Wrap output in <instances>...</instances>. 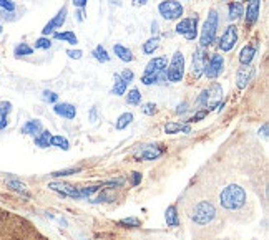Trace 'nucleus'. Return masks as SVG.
<instances>
[{
    "mask_svg": "<svg viewBox=\"0 0 269 240\" xmlns=\"http://www.w3.org/2000/svg\"><path fill=\"white\" fill-rule=\"evenodd\" d=\"M244 202L246 192L239 186H228L219 194V204L226 210H238L244 206Z\"/></svg>",
    "mask_w": 269,
    "mask_h": 240,
    "instance_id": "1",
    "label": "nucleus"
},
{
    "mask_svg": "<svg viewBox=\"0 0 269 240\" xmlns=\"http://www.w3.org/2000/svg\"><path fill=\"white\" fill-rule=\"evenodd\" d=\"M218 24H219V15L214 8H209L208 17L199 32V46L208 48L216 40V34H218Z\"/></svg>",
    "mask_w": 269,
    "mask_h": 240,
    "instance_id": "2",
    "label": "nucleus"
},
{
    "mask_svg": "<svg viewBox=\"0 0 269 240\" xmlns=\"http://www.w3.org/2000/svg\"><path fill=\"white\" fill-rule=\"evenodd\" d=\"M189 217H191V220L194 224H198V226H208V224H211L214 220L216 209H214V206L211 204V202L201 200V202H198V204L193 207L191 216H189Z\"/></svg>",
    "mask_w": 269,
    "mask_h": 240,
    "instance_id": "3",
    "label": "nucleus"
},
{
    "mask_svg": "<svg viewBox=\"0 0 269 240\" xmlns=\"http://www.w3.org/2000/svg\"><path fill=\"white\" fill-rule=\"evenodd\" d=\"M184 68H186V62H184V55L181 52H175L171 56L170 65H166V78L170 83H179L184 76Z\"/></svg>",
    "mask_w": 269,
    "mask_h": 240,
    "instance_id": "4",
    "label": "nucleus"
},
{
    "mask_svg": "<svg viewBox=\"0 0 269 240\" xmlns=\"http://www.w3.org/2000/svg\"><path fill=\"white\" fill-rule=\"evenodd\" d=\"M221 98H223V88H221L219 83H213L206 90H203L201 94L198 96L196 104L198 106H206V110L208 108H218Z\"/></svg>",
    "mask_w": 269,
    "mask_h": 240,
    "instance_id": "5",
    "label": "nucleus"
},
{
    "mask_svg": "<svg viewBox=\"0 0 269 240\" xmlns=\"http://www.w3.org/2000/svg\"><path fill=\"white\" fill-rule=\"evenodd\" d=\"M198 15L194 14L193 17H181L175 26V34L183 35L188 42H194L198 38Z\"/></svg>",
    "mask_w": 269,
    "mask_h": 240,
    "instance_id": "6",
    "label": "nucleus"
},
{
    "mask_svg": "<svg viewBox=\"0 0 269 240\" xmlns=\"http://www.w3.org/2000/svg\"><path fill=\"white\" fill-rule=\"evenodd\" d=\"M158 14L165 20H179L184 14V7L178 0H163L158 4Z\"/></svg>",
    "mask_w": 269,
    "mask_h": 240,
    "instance_id": "7",
    "label": "nucleus"
},
{
    "mask_svg": "<svg viewBox=\"0 0 269 240\" xmlns=\"http://www.w3.org/2000/svg\"><path fill=\"white\" fill-rule=\"evenodd\" d=\"M223 70H224V56L219 55V53H213V55L208 58L206 65H204L203 74L208 80H216L223 73Z\"/></svg>",
    "mask_w": 269,
    "mask_h": 240,
    "instance_id": "8",
    "label": "nucleus"
},
{
    "mask_svg": "<svg viewBox=\"0 0 269 240\" xmlns=\"http://www.w3.org/2000/svg\"><path fill=\"white\" fill-rule=\"evenodd\" d=\"M208 62V53H206V48H201L199 46L198 50L193 52V56H191V74L194 80H199L203 76V70H204V65Z\"/></svg>",
    "mask_w": 269,
    "mask_h": 240,
    "instance_id": "9",
    "label": "nucleus"
},
{
    "mask_svg": "<svg viewBox=\"0 0 269 240\" xmlns=\"http://www.w3.org/2000/svg\"><path fill=\"white\" fill-rule=\"evenodd\" d=\"M67 15H68V7L67 5H63L59 12H57L55 17L52 18L50 22L44 26V28H42V36H50V35H54L59 28H62L67 22Z\"/></svg>",
    "mask_w": 269,
    "mask_h": 240,
    "instance_id": "10",
    "label": "nucleus"
},
{
    "mask_svg": "<svg viewBox=\"0 0 269 240\" xmlns=\"http://www.w3.org/2000/svg\"><path fill=\"white\" fill-rule=\"evenodd\" d=\"M238 44V26L236 25H228L226 26V30L223 32V35H221V40H219V50L228 53L231 52L233 48Z\"/></svg>",
    "mask_w": 269,
    "mask_h": 240,
    "instance_id": "11",
    "label": "nucleus"
},
{
    "mask_svg": "<svg viewBox=\"0 0 269 240\" xmlns=\"http://www.w3.org/2000/svg\"><path fill=\"white\" fill-rule=\"evenodd\" d=\"M165 149L161 146H155V144H150V146H141L138 151L135 152V158L138 161H155V159L161 158Z\"/></svg>",
    "mask_w": 269,
    "mask_h": 240,
    "instance_id": "12",
    "label": "nucleus"
},
{
    "mask_svg": "<svg viewBox=\"0 0 269 240\" xmlns=\"http://www.w3.org/2000/svg\"><path fill=\"white\" fill-rule=\"evenodd\" d=\"M259 8H261V0H249V2H247V7L244 10L246 28H251V26L259 20Z\"/></svg>",
    "mask_w": 269,
    "mask_h": 240,
    "instance_id": "13",
    "label": "nucleus"
},
{
    "mask_svg": "<svg viewBox=\"0 0 269 240\" xmlns=\"http://www.w3.org/2000/svg\"><path fill=\"white\" fill-rule=\"evenodd\" d=\"M49 188L52 190H55L57 194H60L62 197H72V199H82L80 190H78L75 186L67 184V182H50Z\"/></svg>",
    "mask_w": 269,
    "mask_h": 240,
    "instance_id": "14",
    "label": "nucleus"
},
{
    "mask_svg": "<svg viewBox=\"0 0 269 240\" xmlns=\"http://www.w3.org/2000/svg\"><path fill=\"white\" fill-rule=\"evenodd\" d=\"M252 76H254V68H252L251 65L241 66L238 70V73H236V86H238L239 90L247 88V84H249Z\"/></svg>",
    "mask_w": 269,
    "mask_h": 240,
    "instance_id": "15",
    "label": "nucleus"
},
{
    "mask_svg": "<svg viewBox=\"0 0 269 240\" xmlns=\"http://www.w3.org/2000/svg\"><path fill=\"white\" fill-rule=\"evenodd\" d=\"M54 113L60 118L65 120H75L77 118V108L72 103H55L54 104Z\"/></svg>",
    "mask_w": 269,
    "mask_h": 240,
    "instance_id": "16",
    "label": "nucleus"
},
{
    "mask_svg": "<svg viewBox=\"0 0 269 240\" xmlns=\"http://www.w3.org/2000/svg\"><path fill=\"white\" fill-rule=\"evenodd\" d=\"M256 52H257V45H244V46H242L241 52H239L241 66L251 65L252 60H254V56H256Z\"/></svg>",
    "mask_w": 269,
    "mask_h": 240,
    "instance_id": "17",
    "label": "nucleus"
},
{
    "mask_svg": "<svg viewBox=\"0 0 269 240\" xmlns=\"http://www.w3.org/2000/svg\"><path fill=\"white\" fill-rule=\"evenodd\" d=\"M168 65V58L166 56H155L146 63L145 66V73H158L163 72Z\"/></svg>",
    "mask_w": 269,
    "mask_h": 240,
    "instance_id": "18",
    "label": "nucleus"
},
{
    "mask_svg": "<svg viewBox=\"0 0 269 240\" xmlns=\"http://www.w3.org/2000/svg\"><path fill=\"white\" fill-rule=\"evenodd\" d=\"M113 53L117 55V58H120V60L125 62V63H131V62L135 60L133 52H131L128 46H125V45H121V44H115L113 45Z\"/></svg>",
    "mask_w": 269,
    "mask_h": 240,
    "instance_id": "19",
    "label": "nucleus"
},
{
    "mask_svg": "<svg viewBox=\"0 0 269 240\" xmlns=\"http://www.w3.org/2000/svg\"><path fill=\"white\" fill-rule=\"evenodd\" d=\"M242 15H244V5L241 2H229L228 4V18L231 22H236V20H239Z\"/></svg>",
    "mask_w": 269,
    "mask_h": 240,
    "instance_id": "20",
    "label": "nucleus"
},
{
    "mask_svg": "<svg viewBox=\"0 0 269 240\" xmlns=\"http://www.w3.org/2000/svg\"><path fill=\"white\" fill-rule=\"evenodd\" d=\"M126 88H128V83L121 80L120 73H115V74H113L112 94H113V96H123V94H126Z\"/></svg>",
    "mask_w": 269,
    "mask_h": 240,
    "instance_id": "21",
    "label": "nucleus"
},
{
    "mask_svg": "<svg viewBox=\"0 0 269 240\" xmlns=\"http://www.w3.org/2000/svg\"><path fill=\"white\" fill-rule=\"evenodd\" d=\"M42 130H44V128H42V122L39 120H30V121H27L22 126V134H27V136H34L35 138Z\"/></svg>",
    "mask_w": 269,
    "mask_h": 240,
    "instance_id": "22",
    "label": "nucleus"
},
{
    "mask_svg": "<svg viewBox=\"0 0 269 240\" xmlns=\"http://www.w3.org/2000/svg\"><path fill=\"white\" fill-rule=\"evenodd\" d=\"M165 132H166V134H176V132H184V134H189V132H191V126H189V124H181V122H166V124H165Z\"/></svg>",
    "mask_w": 269,
    "mask_h": 240,
    "instance_id": "23",
    "label": "nucleus"
},
{
    "mask_svg": "<svg viewBox=\"0 0 269 240\" xmlns=\"http://www.w3.org/2000/svg\"><path fill=\"white\" fill-rule=\"evenodd\" d=\"M10 111H12V103L10 101H0V130L7 128Z\"/></svg>",
    "mask_w": 269,
    "mask_h": 240,
    "instance_id": "24",
    "label": "nucleus"
},
{
    "mask_svg": "<svg viewBox=\"0 0 269 240\" xmlns=\"http://www.w3.org/2000/svg\"><path fill=\"white\" fill-rule=\"evenodd\" d=\"M54 38L59 40V42H65L68 45H77L78 44V36L75 35V32H55L54 34Z\"/></svg>",
    "mask_w": 269,
    "mask_h": 240,
    "instance_id": "25",
    "label": "nucleus"
},
{
    "mask_svg": "<svg viewBox=\"0 0 269 240\" xmlns=\"http://www.w3.org/2000/svg\"><path fill=\"white\" fill-rule=\"evenodd\" d=\"M158 46H160V36L151 35L143 44V46H141V52H143V55H153L158 50Z\"/></svg>",
    "mask_w": 269,
    "mask_h": 240,
    "instance_id": "26",
    "label": "nucleus"
},
{
    "mask_svg": "<svg viewBox=\"0 0 269 240\" xmlns=\"http://www.w3.org/2000/svg\"><path fill=\"white\" fill-rule=\"evenodd\" d=\"M50 140H52V132L47 130H42L39 134L34 138V142H35V146L47 149V148H50Z\"/></svg>",
    "mask_w": 269,
    "mask_h": 240,
    "instance_id": "27",
    "label": "nucleus"
},
{
    "mask_svg": "<svg viewBox=\"0 0 269 240\" xmlns=\"http://www.w3.org/2000/svg\"><path fill=\"white\" fill-rule=\"evenodd\" d=\"M165 220L168 227H178L179 226V217H178V209L176 206H170L165 212Z\"/></svg>",
    "mask_w": 269,
    "mask_h": 240,
    "instance_id": "28",
    "label": "nucleus"
},
{
    "mask_svg": "<svg viewBox=\"0 0 269 240\" xmlns=\"http://www.w3.org/2000/svg\"><path fill=\"white\" fill-rule=\"evenodd\" d=\"M14 55H15V58L30 56V55H34V46H30L27 42H22V44H19L14 48Z\"/></svg>",
    "mask_w": 269,
    "mask_h": 240,
    "instance_id": "29",
    "label": "nucleus"
},
{
    "mask_svg": "<svg viewBox=\"0 0 269 240\" xmlns=\"http://www.w3.org/2000/svg\"><path fill=\"white\" fill-rule=\"evenodd\" d=\"M92 55H93V58L97 62H100V63H108L110 62V56L108 55V52H107V48H105L103 45H97L93 48V52H92Z\"/></svg>",
    "mask_w": 269,
    "mask_h": 240,
    "instance_id": "30",
    "label": "nucleus"
},
{
    "mask_svg": "<svg viewBox=\"0 0 269 240\" xmlns=\"http://www.w3.org/2000/svg\"><path fill=\"white\" fill-rule=\"evenodd\" d=\"M50 146H55V148L63 149V151H68V149H70V142L67 141V138H63L60 134H52Z\"/></svg>",
    "mask_w": 269,
    "mask_h": 240,
    "instance_id": "31",
    "label": "nucleus"
},
{
    "mask_svg": "<svg viewBox=\"0 0 269 240\" xmlns=\"http://www.w3.org/2000/svg\"><path fill=\"white\" fill-rule=\"evenodd\" d=\"M126 103L131 106H138L141 104V93L138 88H131L128 94H126Z\"/></svg>",
    "mask_w": 269,
    "mask_h": 240,
    "instance_id": "32",
    "label": "nucleus"
},
{
    "mask_svg": "<svg viewBox=\"0 0 269 240\" xmlns=\"http://www.w3.org/2000/svg\"><path fill=\"white\" fill-rule=\"evenodd\" d=\"M131 121H133V113H123L117 120V122H115V128L121 131V130H125V128H128L131 124Z\"/></svg>",
    "mask_w": 269,
    "mask_h": 240,
    "instance_id": "33",
    "label": "nucleus"
},
{
    "mask_svg": "<svg viewBox=\"0 0 269 240\" xmlns=\"http://www.w3.org/2000/svg\"><path fill=\"white\" fill-rule=\"evenodd\" d=\"M34 48H35V50H50V48H52L50 36H40V38H37Z\"/></svg>",
    "mask_w": 269,
    "mask_h": 240,
    "instance_id": "34",
    "label": "nucleus"
},
{
    "mask_svg": "<svg viewBox=\"0 0 269 240\" xmlns=\"http://www.w3.org/2000/svg\"><path fill=\"white\" fill-rule=\"evenodd\" d=\"M118 224H120V226H125V227H131V228L141 227V220H140L138 217H126V218H121Z\"/></svg>",
    "mask_w": 269,
    "mask_h": 240,
    "instance_id": "35",
    "label": "nucleus"
},
{
    "mask_svg": "<svg viewBox=\"0 0 269 240\" xmlns=\"http://www.w3.org/2000/svg\"><path fill=\"white\" fill-rule=\"evenodd\" d=\"M42 100H44L45 103L55 104V103H59V94H57L55 92H50V90H44V93H42Z\"/></svg>",
    "mask_w": 269,
    "mask_h": 240,
    "instance_id": "36",
    "label": "nucleus"
},
{
    "mask_svg": "<svg viewBox=\"0 0 269 240\" xmlns=\"http://www.w3.org/2000/svg\"><path fill=\"white\" fill-rule=\"evenodd\" d=\"M80 168H70V169H63V170H55L52 172V178H63V176H70V174H77L80 172Z\"/></svg>",
    "mask_w": 269,
    "mask_h": 240,
    "instance_id": "37",
    "label": "nucleus"
},
{
    "mask_svg": "<svg viewBox=\"0 0 269 240\" xmlns=\"http://www.w3.org/2000/svg\"><path fill=\"white\" fill-rule=\"evenodd\" d=\"M208 114H209V110H206V108H204V110H199L198 113H194L186 122H198V121H201V120L206 118Z\"/></svg>",
    "mask_w": 269,
    "mask_h": 240,
    "instance_id": "38",
    "label": "nucleus"
},
{
    "mask_svg": "<svg viewBox=\"0 0 269 240\" xmlns=\"http://www.w3.org/2000/svg\"><path fill=\"white\" fill-rule=\"evenodd\" d=\"M17 5H15L14 0H0V10H5V12H15Z\"/></svg>",
    "mask_w": 269,
    "mask_h": 240,
    "instance_id": "39",
    "label": "nucleus"
},
{
    "mask_svg": "<svg viewBox=\"0 0 269 240\" xmlns=\"http://www.w3.org/2000/svg\"><path fill=\"white\" fill-rule=\"evenodd\" d=\"M100 188H102V186H90V188H80L78 190H80V196L83 199V197H90L92 194H95V192H97Z\"/></svg>",
    "mask_w": 269,
    "mask_h": 240,
    "instance_id": "40",
    "label": "nucleus"
},
{
    "mask_svg": "<svg viewBox=\"0 0 269 240\" xmlns=\"http://www.w3.org/2000/svg\"><path fill=\"white\" fill-rule=\"evenodd\" d=\"M9 188H12L14 190H19V192H22V194L29 196V192L25 190V184L19 182V180H9Z\"/></svg>",
    "mask_w": 269,
    "mask_h": 240,
    "instance_id": "41",
    "label": "nucleus"
},
{
    "mask_svg": "<svg viewBox=\"0 0 269 240\" xmlns=\"http://www.w3.org/2000/svg\"><path fill=\"white\" fill-rule=\"evenodd\" d=\"M141 111L146 114V116H153V114H156V111H158V106L155 103H146L143 104V108H141Z\"/></svg>",
    "mask_w": 269,
    "mask_h": 240,
    "instance_id": "42",
    "label": "nucleus"
},
{
    "mask_svg": "<svg viewBox=\"0 0 269 240\" xmlns=\"http://www.w3.org/2000/svg\"><path fill=\"white\" fill-rule=\"evenodd\" d=\"M120 76H121V80H123V82H126V83L130 84V83H131V82H133V80H135V73L131 72L130 68H125V70L120 73Z\"/></svg>",
    "mask_w": 269,
    "mask_h": 240,
    "instance_id": "43",
    "label": "nucleus"
},
{
    "mask_svg": "<svg viewBox=\"0 0 269 240\" xmlns=\"http://www.w3.org/2000/svg\"><path fill=\"white\" fill-rule=\"evenodd\" d=\"M67 55H68V58H72V60H82L83 52L82 50H73V48H70V50H67Z\"/></svg>",
    "mask_w": 269,
    "mask_h": 240,
    "instance_id": "44",
    "label": "nucleus"
},
{
    "mask_svg": "<svg viewBox=\"0 0 269 240\" xmlns=\"http://www.w3.org/2000/svg\"><path fill=\"white\" fill-rule=\"evenodd\" d=\"M0 17L4 20H7V22H14V20H17V14L15 12H5V10H0Z\"/></svg>",
    "mask_w": 269,
    "mask_h": 240,
    "instance_id": "45",
    "label": "nucleus"
},
{
    "mask_svg": "<svg viewBox=\"0 0 269 240\" xmlns=\"http://www.w3.org/2000/svg\"><path fill=\"white\" fill-rule=\"evenodd\" d=\"M188 111V103L186 101H183V103H179L178 104V108H176V114H184Z\"/></svg>",
    "mask_w": 269,
    "mask_h": 240,
    "instance_id": "46",
    "label": "nucleus"
},
{
    "mask_svg": "<svg viewBox=\"0 0 269 240\" xmlns=\"http://www.w3.org/2000/svg\"><path fill=\"white\" fill-rule=\"evenodd\" d=\"M140 182H141V174L140 172L131 174V186H138Z\"/></svg>",
    "mask_w": 269,
    "mask_h": 240,
    "instance_id": "47",
    "label": "nucleus"
},
{
    "mask_svg": "<svg viewBox=\"0 0 269 240\" xmlns=\"http://www.w3.org/2000/svg\"><path fill=\"white\" fill-rule=\"evenodd\" d=\"M77 20L78 22H83V20L87 18V15H85V8H77Z\"/></svg>",
    "mask_w": 269,
    "mask_h": 240,
    "instance_id": "48",
    "label": "nucleus"
},
{
    "mask_svg": "<svg viewBox=\"0 0 269 240\" xmlns=\"http://www.w3.org/2000/svg\"><path fill=\"white\" fill-rule=\"evenodd\" d=\"M72 2L77 8H85L88 5V0H72Z\"/></svg>",
    "mask_w": 269,
    "mask_h": 240,
    "instance_id": "49",
    "label": "nucleus"
},
{
    "mask_svg": "<svg viewBox=\"0 0 269 240\" xmlns=\"http://www.w3.org/2000/svg\"><path fill=\"white\" fill-rule=\"evenodd\" d=\"M158 32H160V26H158L156 20H153L151 22V35H158Z\"/></svg>",
    "mask_w": 269,
    "mask_h": 240,
    "instance_id": "50",
    "label": "nucleus"
},
{
    "mask_svg": "<svg viewBox=\"0 0 269 240\" xmlns=\"http://www.w3.org/2000/svg\"><path fill=\"white\" fill-rule=\"evenodd\" d=\"M267 130H269V124H267V122H264V124H262V128L259 130V136L267 138Z\"/></svg>",
    "mask_w": 269,
    "mask_h": 240,
    "instance_id": "51",
    "label": "nucleus"
},
{
    "mask_svg": "<svg viewBox=\"0 0 269 240\" xmlns=\"http://www.w3.org/2000/svg\"><path fill=\"white\" fill-rule=\"evenodd\" d=\"M150 0H131V4L135 5V7H143V5L148 4Z\"/></svg>",
    "mask_w": 269,
    "mask_h": 240,
    "instance_id": "52",
    "label": "nucleus"
},
{
    "mask_svg": "<svg viewBox=\"0 0 269 240\" xmlns=\"http://www.w3.org/2000/svg\"><path fill=\"white\" fill-rule=\"evenodd\" d=\"M2 32H4V28H2V24H0V35H2Z\"/></svg>",
    "mask_w": 269,
    "mask_h": 240,
    "instance_id": "53",
    "label": "nucleus"
},
{
    "mask_svg": "<svg viewBox=\"0 0 269 240\" xmlns=\"http://www.w3.org/2000/svg\"><path fill=\"white\" fill-rule=\"evenodd\" d=\"M241 2H249V0H241Z\"/></svg>",
    "mask_w": 269,
    "mask_h": 240,
    "instance_id": "54",
    "label": "nucleus"
},
{
    "mask_svg": "<svg viewBox=\"0 0 269 240\" xmlns=\"http://www.w3.org/2000/svg\"><path fill=\"white\" fill-rule=\"evenodd\" d=\"M178 2H183V0H178Z\"/></svg>",
    "mask_w": 269,
    "mask_h": 240,
    "instance_id": "55",
    "label": "nucleus"
}]
</instances>
